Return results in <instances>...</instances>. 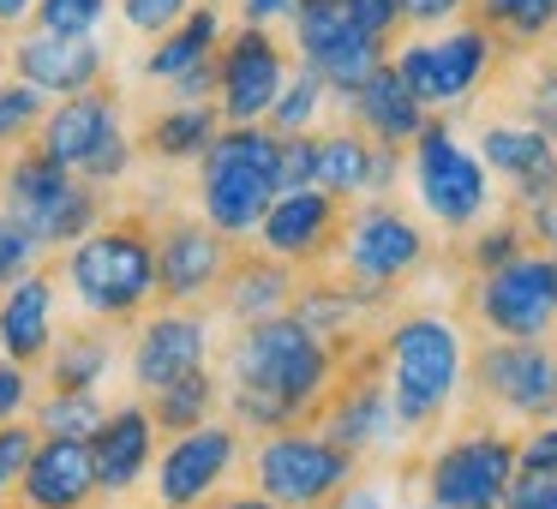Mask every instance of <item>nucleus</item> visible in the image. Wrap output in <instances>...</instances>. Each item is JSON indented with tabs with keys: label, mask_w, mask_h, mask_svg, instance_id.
Masks as SVG:
<instances>
[{
	"label": "nucleus",
	"mask_w": 557,
	"mask_h": 509,
	"mask_svg": "<svg viewBox=\"0 0 557 509\" xmlns=\"http://www.w3.org/2000/svg\"><path fill=\"white\" fill-rule=\"evenodd\" d=\"M294 13V0H240V18L246 25H276V18H288Z\"/></svg>",
	"instance_id": "obj_51"
},
{
	"label": "nucleus",
	"mask_w": 557,
	"mask_h": 509,
	"mask_svg": "<svg viewBox=\"0 0 557 509\" xmlns=\"http://www.w3.org/2000/svg\"><path fill=\"white\" fill-rule=\"evenodd\" d=\"M354 468H360L354 449H342L324 432H306V425L264 432V444L252 456L258 497H270L276 509H324L354 480Z\"/></svg>",
	"instance_id": "obj_7"
},
{
	"label": "nucleus",
	"mask_w": 557,
	"mask_h": 509,
	"mask_svg": "<svg viewBox=\"0 0 557 509\" xmlns=\"http://www.w3.org/2000/svg\"><path fill=\"white\" fill-rule=\"evenodd\" d=\"M228 270V240H222L210 222H186L174 216L169 228L157 234V294L174 306L210 294Z\"/></svg>",
	"instance_id": "obj_20"
},
{
	"label": "nucleus",
	"mask_w": 557,
	"mask_h": 509,
	"mask_svg": "<svg viewBox=\"0 0 557 509\" xmlns=\"http://www.w3.org/2000/svg\"><path fill=\"white\" fill-rule=\"evenodd\" d=\"M348 13H354V25L377 42H389L401 30V0H348Z\"/></svg>",
	"instance_id": "obj_47"
},
{
	"label": "nucleus",
	"mask_w": 557,
	"mask_h": 509,
	"mask_svg": "<svg viewBox=\"0 0 557 509\" xmlns=\"http://www.w3.org/2000/svg\"><path fill=\"white\" fill-rule=\"evenodd\" d=\"M480 162L485 174H504L516 186L521 210L557 198V145L545 133H533L528 121H497L480 133Z\"/></svg>",
	"instance_id": "obj_21"
},
{
	"label": "nucleus",
	"mask_w": 557,
	"mask_h": 509,
	"mask_svg": "<svg viewBox=\"0 0 557 509\" xmlns=\"http://www.w3.org/2000/svg\"><path fill=\"white\" fill-rule=\"evenodd\" d=\"M30 408V372L18 360H0V425Z\"/></svg>",
	"instance_id": "obj_48"
},
{
	"label": "nucleus",
	"mask_w": 557,
	"mask_h": 509,
	"mask_svg": "<svg viewBox=\"0 0 557 509\" xmlns=\"http://www.w3.org/2000/svg\"><path fill=\"white\" fill-rule=\"evenodd\" d=\"M42 121H49V97L25 78L0 85V145H37Z\"/></svg>",
	"instance_id": "obj_36"
},
{
	"label": "nucleus",
	"mask_w": 557,
	"mask_h": 509,
	"mask_svg": "<svg viewBox=\"0 0 557 509\" xmlns=\"http://www.w3.org/2000/svg\"><path fill=\"white\" fill-rule=\"evenodd\" d=\"M408 169H413V193H420L425 216L444 222V228H473L492 204V174H485L480 150H468L456 138L449 121H425L420 138L408 145Z\"/></svg>",
	"instance_id": "obj_9"
},
{
	"label": "nucleus",
	"mask_w": 557,
	"mask_h": 509,
	"mask_svg": "<svg viewBox=\"0 0 557 509\" xmlns=\"http://www.w3.org/2000/svg\"><path fill=\"white\" fill-rule=\"evenodd\" d=\"M473 7H480V25L492 37L516 42V49L552 37V18H557V0H473Z\"/></svg>",
	"instance_id": "obj_33"
},
{
	"label": "nucleus",
	"mask_w": 557,
	"mask_h": 509,
	"mask_svg": "<svg viewBox=\"0 0 557 509\" xmlns=\"http://www.w3.org/2000/svg\"><path fill=\"white\" fill-rule=\"evenodd\" d=\"M114 7H121V18L138 37H162V30H174L193 13V0H114Z\"/></svg>",
	"instance_id": "obj_41"
},
{
	"label": "nucleus",
	"mask_w": 557,
	"mask_h": 509,
	"mask_svg": "<svg viewBox=\"0 0 557 509\" xmlns=\"http://www.w3.org/2000/svg\"><path fill=\"white\" fill-rule=\"evenodd\" d=\"M497 509H557V473H528V468H516V480L504 485Z\"/></svg>",
	"instance_id": "obj_43"
},
{
	"label": "nucleus",
	"mask_w": 557,
	"mask_h": 509,
	"mask_svg": "<svg viewBox=\"0 0 557 509\" xmlns=\"http://www.w3.org/2000/svg\"><path fill=\"white\" fill-rule=\"evenodd\" d=\"M282 78H288V54L264 25H240L222 37L216 49V114L222 126H264L270 102H276Z\"/></svg>",
	"instance_id": "obj_12"
},
{
	"label": "nucleus",
	"mask_w": 557,
	"mask_h": 509,
	"mask_svg": "<svg viewBox=\"0 0 557 509\" xmlns=\"http://www.w3.org/2000/svg\"><path fill=\"white\" fill-rule=\"evenodd\" d=\"M516 252H528V228H521V222H492V228H480V234H473V246H468V264L485 276V270L509 264Z\"/></svg>",
	"instance_id": "obj_39"
},
{
	"label": "nucleus",
	"mask_w": 557,
	"mask_h": 509,
	"mask_svg": "<svg viewBox=\"0 0 557 509\" xmlns=\"http://www.w3.org/2000/svg\"><path fill=\"white\" fill-rule=\"evenodd\" d=\"M222 37H228V25H222L216 0H210V7H193L181 25L157 37V49H150V61H145V78H157V85H174V78L193 73L198 61H210V54L222 49Z\"/></svg>",
	"instance_id": "obj_29"
},
{
	"label": "nucleus",
	"mask_w": 557,
	"mask_h": 509,
	"mask_svg": "<svg viewBox=\"0 0 557 509\" xmlns=\"http://www.w3.org/2000/svg\"><path fill=\"white\" fill-rule=\"evenodd\" d=\"M30 449H37V432H30V425H18V420L0 425V504L18 492V480H25V468H30Z\"/></svg>",
	"instance_id": "obj_40"
},
{
	"label": "nucleus",
	"mask_w": 557,
	"mask_h": 509,
	"mask_svg": "<svg viewBox=\"0 0 557 509\" xmlns=\"http://www.w3.org/2000/svg\"><path fill=\"white\" fill-rule=\"evenodd\" d=\"M480 324L504 342H545V330L557 324V258L552 252H516L509 264L480 276Z\"/></svg>",
	"instance_id": "obj_11"
},
{
	"label": "nucleus",
	"mask_w": 557,
	"mask_h": 509,
	"mask_svg": "<svg viewBox=\"0 0 557 509\" xmlns=\"http://www.w3.org/2000/svg\"><path fill=\"white\" fill-rule=\"evenodd\" d=\"M234 461H240V437H234V425H210L205 420V425H193V432H181L169 449H162V461H157L162 509H198L222 480H228Z\"/></svg>",
	"instance_id": "obj_16"
},
{
	"label": "nucleus",
	"mask_w": 557,
	"mask_h": 509,
	"mask_svg": "<svg viewBox=\"0 0 557 509\" xmlns=\"http://www.w3.org/2000/svg\"><path fill=\"white\" fill-rule=\"evenodd\" d=\"M174 102H216V54L174 78Z\"/></svg>",
	"instance_id": "obj_49"
},
{
	"label": "nucleus",
	"mask_w": 557,
	"mask_h": 509,
	"mask_svg": "<svg viewBox=\"0 0 557 509\" xmlns=\"http://www.w3.org/2000/svg\"><path fill=\"white\" fill-rule=\"evenodd\" d=\"M330 509H389V504H384V492H377V485H366V480H348L336 497H330Z\"/></svg>",
	"instance_id": "obj_50"
},
{
	"label": "nucleus",
	"mask_w": 557,
	"mask_h": 509,
	"mask_svg": "<svg viewBox=\"0 0 557 509\" xmlns=\"http://www.w3.org/2000/svg\"><path fill=\"white\" fill-rule=\"evenodd\" d=\"M222 133V114L216 102H169L157 121L145 126V150L162 162H198Z\"/></svg>",
	"instance_id": "obj_30"
},
{
	"label": "nucleus",
	"mask_w": 557,
	"mask_h": 509,
	"mask_svg": "<svg viewBox=\"0 0 557 509\" xmlns=\"http://www.w3.org/2000/svg\"><path fill=\"white\" fill-rule=\"evenodd\" d=\"M384 360H389V401H396V420L408 432L413 425H432L456 401L461 336L449 318H432V312L396 318L384 336Z\"/></svg>",
	"instance_id": "obj_4"
},
{
	"label": "nucleus",
	"mask_w": 557,
	"mask_h": 509,
	"mask_svg": "<svg viewBox=\"0 0 557 509\" xmlns=\"http://www.w3.org/2000/svg\"><path fill=\"white\" fill-rule=\"evenodd\" d=\"M222 306H228L240 324H258V318H276L294 306V264L270 252H246L222 270Z\"/></svg>",
	"instance_id": "obj_28"
},
{
	"label": "nucleus",
	"mask_w": 557,
	"mask_h": 509,
	"mask_svg": "<svg viewBox=\"0 0 557 509\" xmlns=\"http://www.w3.org/2000/svg\"><path fill=\"white\" fill-rule=\"evenodd\" d=\"M37 258H42V246L30 240V234L7 216V210H0V288H7V282H18L30 264H37Z\"/></svg>",
	"instance_id": "obj_42"
},
{
	"label": "nucleus",
	"mask_w": 557,
	"mask_h": 509,
	"mask_svg": "<svg viewBox=\"0 0 557 509\" xmlns=\"http://www.w3.org/2000/svg\"><path fill=\"white\" fill-rule=\"evenodd\" d=\"M0 193H7V216H13L42 252H49V246H78L102 216L97 186L78 181L73 169H61L54 157H42L37 145L18 150V157L7 162Z\"/></svg>",
	"instance_id": "obj_5"
},
{
	"label": "nucleus",
	"mask_w": 557,
	"mask_h": 509,
	"mask_svg": "<svg viewBox=\"0 0 557 509\" xmlns=\"http://www.w3.org/2000/svg\"><path fill=\"white\" fill-rule=\"evenodd\" d=\"M396 432H401L396 401H389V384H377V377H354V384L336 389V401L324 408V437H336L354 456L384 449Z\"/></svg>",
	"instance_id": "obj_27"
},
{
	"label": "nucleus",
	"mask_w": 557,
	"mask_h": 509,
	"mask_svg": "<svg viewBox=\"0 0 557 509\" xmlns=\"http://www.w3.org/2000/svg\"><path fill=\"white\" fill-rule=\"evenodd\" d=\"M509 480H516V444L504 432H468L432 456L425 497L432 509H497Z\"/></svg>",
	"instance_id": "obj_14"
},
{
	"label": "nucleus",
	"mask_w": 557,
	"mask_h": 509,
	"mask_svg": "<svg viewBox=\"0 0 557 509\" xmlns=\"http://www.w3.org/2000/svg\"><path fill=\"white\" fill-rule=\"evenodd\" d=\"M473 377L516 420H557V353L545 342H485Z\"/></svg>",
	"instance_id": "obj_15"
},
{
	"label": "nucleus",
	"mask_w": 557,
	"mask_h": 509,
	"mask_svg": "<svg viewBox=\"0 0 557 509\" xmlns=\"http://www.w3.org/2000/svg\"><path fill=\"white\" fill-rule=\"evenodd\" d=\"M348 114H354V126H360L372 145H396V150H408L413 138H420V126L432 121V114H425V102L401 85V73L389 61L348 97Z\"/></svg>",
	"instance_id": "obj_25"
},
{
	"label": "nucleus",
	"mask_w": 557,
	"mask_h": 509,
	"mask_svg": "<svg viewBox=\"0 0 557 509\" xmlns=\"http://www.w3.org/2000/svg\"><path fill=\"white\" fill-rule=\"evenodd\" d=\"M102 396L97 389H49L37 401V432L42 437H90L102 425Z\"/></svg>",
	"instance_id": "obj_35"
},
{
	"label": "nucleus",
	"mask_w": 557,
	"mask_h": 509,
	"mask_svg": "<svg viewBox=\"0 0 557 509\" xmlns=\"http://www.w3.org/2000/svg\"><path fill=\"white\" fill-rule=\"evenodd\" d=\"M18 497L30 509H85L97 497V461L90 437H37L30 468L18 480Z\"/></svg>",
	"instance_id": "obj_22"
},
{
	"label": "nucleus",
	"mask_w": 557,
	"mask_h": 509,
	"mask_svg": "<svg viewBox=\"0 0 557 509\" xmlns=\"http://www.w3.org/2000/svg\"><path fill=\"white\" fill-rule=\"evenodd\" d=\"M210 509H276V504H270V497H222V504H210Z\"/></svg>",
	"instance_id": "obj_53"
},
{
	"label": "nucleus",
	"mask_w": 557,
	"mask_h": 509,
	"mask_svg": "<svg viewBox=\"0 0 557 509\" xmlns=\"http://www.w3.org/2000/svg\"><path fill=\"white\" fill-rule=\"evenodd\" d=\"M25 509H30V504H25Z\"/></svg>",
	"instance_id": "obj_56"
},
{
	"label": "nucleus",
	"mask_w": 557,
	"mask_h": 509,
	"mask_svg": "<svg viewBox=\"0 0 557 509\" xmlns=\"http://www.w3.org/2000/svg\"><path fill=\"white\" fill-rule=\"evenodd\" d=\"M205 169V222L222 234V240H240V234H258L264 210L276 204V133L270 126H222L216 145L198 157Z\"/></svg>",
	"instance_id": "obj_3"
},
{
	"label": "nucleus",
	"mask_w": 557,
	"mask_h": 509,
	"mask_svg": "<svg viewBox=\"0 0 557 509\" xmlns=\"http://www.w3.org/2000/svg\"><path fill=\"white\" fill-rule=\"evenodd\" d=\"M7 61H13V78L37 85L42 97H78L109 73V49L97 37H49V30H25L7 49Z\"/></svg>",
	"instance_id": "obj_17"
},
{
	"label": "nucleus",
	"mask_w": 557,
	"mask_h": 509,
	"mask_svg": "<svg viewBox=\"0 0 557 509\" xmlns=\"http://www.w3.org/2000/svg\"><path fill=\"white\" fill-rule=\"evenodd\" d=\"M37 150L54 157L61 169H73L78 181L102 186V181H121L133 169V138L121 126V97L109 85H90L78 97L54 102L49 121L37 133Z\"/></svg>",
	"instance_id": "obj_6"
},
{
	"label": "nucleus",
	"mask_w": 557,
	"mask_h": 509,
	"mask_svg": "<svg viewBox=\"0 0 557 509\" xmlns=\"http://www.w3.org/2000/svg\"><path fill=\"white\" fill-rule=\"evenodd\" d=\"M497 49H504V42L473 18V25H444V30H432V37L401 42V49L389 54V66H396L401 85H408L413 97L425 102V114H432V109H456V102H468L473 90L492 78Z\"/></svg>",
	"instance_id": "obj_8"
},
{
	"label": "nucleus",
	"mask_w": 557,
	"mask_h": 509,
	"mask_svg": "<svg viewBox=\"0 0 557 509\" xmlns=\"http://www.w3.org/2000/svg\"><path fill=\"white\" fill-rule=\"evenodd\" d=\"M552 246H557V240H552ZM552 258H557V252H552Z\"/></svg>",
	"instance_id": "obj_55"
},
{
	"label": "nucleus",
	"mask_w": 557,
	"mask_h": 509,
	"mask_svg": "<svg viewBox=\"0 0 557 509\" xmlns=\"http://www.w3.org/2000/svg\"><path fill=\"white\" fill-rule=\"evenodd\" d=\"M66 282H73L78 306L90 318H138L157 300V234L145 222H109V228H90L85 240L66 252Z\"/></svg>",
	"instance_id": "obj_2"
},
{
	"label": "nucleus",
	"mask_w": 557,
	"mask_h": 509,
	"mask_svg": "<svg viewBox=\"0 0 557 509\" xmlns=\"http://www.w3.org/2000/svg\"><path fill=\"white\" fill-rule=\"evenodd\" d=\"M114 0H37V30L49 37H97Z\"/></svg>",
	"instance_id": "obj_37"
},
{
	"label": "nucleus",
	"mask_w": 557,
	"mask_h": 509,
	"mask_svg": "<svg viewBox=\"0 0 557 509\" xmlns=\"http://www.w3.org/2000/svg\"><path fill=\"white\" fill-rule=\"evenodd\" d=\"M401 174V150L396 145H372L360 126L342 133H318V174L312 186L330 198H384Z\"/></svg>",
	"instance_id": "obj_19"
},
{
	"label": "nucleus",
	"mask_w": 557,
	"mask_h": 509,
	"mask_svg": "<svg viewBox=\"0 0 557 509\" xmlns=\"http://www.w3.org/2000/svg\"><path fill=\"white\" fill-rule=\"evenodd\" d=\"M205 353H210V336H205V318L193 312H162L138 330L133 342V384L145 389H162L186 372H205Z\"/></svg>",
	"instance_id": "obj_24"
},
{
	"label": "nucleus",
	"mask_w": 557,
	"mask_h": 509,
	"mask_svg": "<svg viewBox=\"0 0 557 509\" xmlns=\"http://www.w3.org/2000/svg\"><path fill=\"white\" fill-rule=\"evenodd\" d=\"M552 37H557V18H552Z\"/></svg>",
	"instance_id": "obj_54"
},
{
	"label": "nucleus",
	"mask_w": 557,
	"mask_h": 509,
	"mask_svg": "<svg viewBox=\"0 0 557 509\" xmlns=\"http://www.w3.org/2000/svg\"><path fill=\"white\" fill-rule=\"evenodd\" d=\"M528 126L557 145V61H545L528 85Z\"/></svg>",
	"instance_id": "obj_44"
},
{
	"label": "nucleus",
	"mask_w": 557,
	"mask_h": 509,
	"mask_svg": "<svg viewBox=\"0 0 557 509\" xmlns=\"http://www.w3.org/2000/svg\"><path fill=\"white\" fill-rule=\"evenodd\" d=\"M468 7L473 0H401V25H413L420 37H432V30H444V25H461Z\"/></svg>",
	"instance_id": "obj_45"
},
{
	"label": "nucleus",
	"mask_w": 557,
	"mask_h": 509,
	"mask_svg": "<svg viewBox=\"0 0 557 509\" xmlns=\"http://www.w3.org/2000/svg\"><path fill=\"white\" fill-rule=\"evenodd\" d=\"M54 348V282L25 270L0 294V353L18 365H37Z\"/></svg>",
	"instance_id": "obj_26"
},
{
	"label": "nucleus",
	"mask_w": 557,
	"mask_h": 509,
	"mask_svg": "<svg viewBox=\"0 0 557 509\" xmlns=\"http://www.w3.org/2000/svg\"><path fill=\"white\" fill-rule=\"evenodd\" d=\"M342 264L360 288H396L401 276H413L425 264V234L396 204L372 198L342 222Z\"/></svg>",
	"instance_id": "obj_13"
},
{
	"label": "nucleus",
	"mask_w": 557,
	"mask_h": 509,
	"mask_svg": "<svg viewBox=\"0 0 557 509\" xmlns=\"http://www.w3.org/2000/svg\"><path fill=\"white\" fill-rule=\"evenodd\" d=\"M516 468L528 473H557V420H540L528 437L516 444Z\"/></svg>",
	"instance_id": "obj_46"
},
{
	"label": "nucleus",
	"mask_w": 557,
	"mask_h": 509,
	"mask_svg": "<svg viewBox=\"0 0 557 509\" xmlns=\"http://www.w3.org/2000/svg\"><path fill=\"white\" fill-rule=\"evenodd\" d=\"M324 78L312 73V66H288V78H282V90H276V102H270V114H264V126L276 138H288V133H312L318 126V114H324Z\"/></svg>",
	"instance_id": "obj_32"
},
{
	"label": "nucleus",
	"mask_w": 557,
	"mask_h": 509,
	"mask_svg": "<svg viewBox=\"0 0 557 509\" xmlns=\"http://www.w3.org/2000/svg\"><path fill=\"white\" fill-rule=\"evenodd\" d=\"M210 408H216V377L210 372H186V377H174V384L150 389V420H157V432H169V437L205 425Z\"/></svg>",
	"instance_id": "obj_31"
},
{
	"label": "nucleus",
	"mask_w": 557,
	"mask_h": 509,
	"mask_svg": "<svg viewBox=\"0 0 557 509\" xmlns=\"http://www.w3.org/2000/svg\"><path fill=\"white\" fill-rule=\"evenodd\" d=\"M30 13H37V0H0V30L18 25V18H30Z\"/></svg>",
	"instance_id": "obj_52"
},
{
	"label": "nucleus",
	"mask_w": 557,
	"mask_h": 509,
	"mask_svg": "<svg viewBox=\"0 0 557 509\" xmlns=\"http://www.w3.org/2000/svg\"><path fill=\"white\" fill-rule=\"evenodd\" d=\"M258 240L282 264H318L330 246L342 240V198L300 186V193H276V204L258 222Z\"/></svg>",
	"instance_id": "obj_18"
},
{
	"label": "nucleus",
	"mask_w": 557,
	"mask_h": 509,
	"mask_svg": "<svg viewBox=\"0 0 557 509\" xmlns=\"http://www.w3.org/2000/svg\"><path fill=\"white\" fill-rule=\"evenodd\" d=\"M109 360H114L109 336H66L49 348V384L54 389H97Z\"/></svg>",
	"instance_id": "obj_34"
},
{
	"label": "nucleus",
	"mask_w": 557,
	"mask_h": 509,
	"mask_svg": "<svg viewBox=\"0 0 557 509\" xmlns=\"http://www.w3.org/2000/svg\"><path fill=\"white\" fill-rule=\"evenodd\" d=\"M318 174V133H288L276 138V186L282 193H300V186H312Z\"/></svg>",
	"instance_id": "obj_38"
},
{
	"label": "nucleus",
	"mask_w": 557,
	"mask_h": 509,
	"mask_svg": "<svg viewBox=\"0 0 557 509\" xmlns=\"http://www.w3.org/2000/svg\"><path fill=\"white\" fill-rule=\"evenodd\" d=\"M294 49H300V66H312L324 78L330 97H354L377 66L389 61V42L366 37L354 25L348 0H294Z\"/></svg>",
	"instance_id": "obj_10"
},
{
	"label": "nucleus",
	"mask_w": 557,
	"mask_h": 509,
	"mask_svg": "<svg viewBox=\"0 0 557 509\" xmlns=\"http://www.w3.org/2000/svg\"><path fill=\"white\" fill-rule=\"evenodd\" d=\"M90 461H97V492L121 497L145 480V468L157 461V420L150 408H109L102 425L90 432Z\"/></svg>",
	"instance_id": "obj_23"
},
{
	"label": "nucleus",
	"mask_w": 557,
	"mask_h": 509,
	"mask_svg": "<svg viewBox=\"0 0 557 509\" xmlns=\"http://www.w3.org/2000/svg\"><path fill=\"white\" fill-rule=\"evenodd\" d=\"M336 377V348L300 324L294 312L258 318L240 330L228 353V401L246 432H288L324 401Z\"/></svg>",
	"instance_id": "obj_1"
}]
</instances>
